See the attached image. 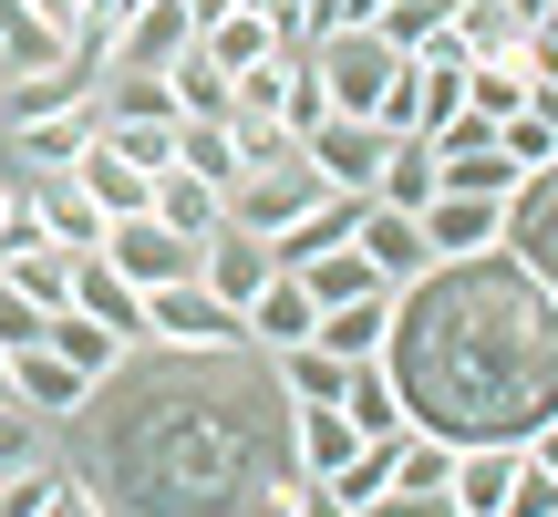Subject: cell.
<instances>
[{"mask_svg":"<svg viewBox=\"0 0 558 517\" xmlns=\"http://www.w3.org/2000/svg\"><path fill=\"white\" fill-rule=\"evenodd\" d=\"M83 477L114 517H290V394L269 352H135L83 404Z\"/></svg>","mask_w":558,"mask_h":517,"instance_id":"6da1fadb","label":"cell"},{"mask_svg":"<svg viewBox=\"0 0 558 517\" xmlns=\"http://www.w3.org/2000/svg\"><path fill=\"white\" fill-rule=\"evenodd\" d=\"M383 373L403 383V414L445 445H527L558 414V300L507 249L435 258L414 290H393Z\"/></svg>","mask_w":558,"mask_h":517,"instance_id":"7a4b0ae2","label":"cell"},{"mask_svg":"<svg viewBox=\"0 0 558 517\" xmlns=\"http://www.w3.org/2000/svg\"><path fill=\"white\" fill-rule=\"evenodd\" d=\"M403 62H414V52H393L383 32H320L311 41V73H320V94H331V115H362V124H383Z\"/></svg>","mask_w":558,"mask_h":517,"instance_id":"3957f363","label":"cell"},{"mask_svg":"<svg viewBox=\"0 0 558 517\" xmlns=\"http://www.w3.org/2000/svg\"><path fill=\"white\" fill-rule=\"evenodd\" d=\"M145 352H259V341L207 279H166V290H145Z\"/></svg>","mask_w":558,"mask_h":517,"instance_id":"277c9868","label":"cell"},{"mask_svg":"<svg viewBox=\"0 0 558 517\" xmlns=\"http://www.w3.org/2000/svg\"><path fill=\"white\" fill-rule=\"evenodd\" d=\"M104 269H114V279H135V290H166V279H197V239H177V228H166V218H114V228H104Z\"/></svg>","mask_w":558,"mask_h":517,"instance_id":"5b68a950","label":"cell"},{"mask_svg":"<svg viewBox=\"0 0 558 517\" xmlns=\"http://www.w3.org/2000/svg\"><path fill=\"white\" fill-rule=\"evenodd\" d=\"M320 197H331V187H320V166H311V156L259 166V177H239V187H228V228H259V239H279V228H290V218H311Z\"/></svg>","mask_w":558,"mask_h":517,"instance_id":"8992f818","label":"cell"},{"mask_svg":"<svg viewBox=\"0 0 558 517\" xmlns=\"http://www.w3.org/2000/svg\"><path fill=\"white\" fill-rule=\"evenodd\" d=\"M383 124H362V115H331V124H311V135H300V156L320 166V187H331V197H373V177H383Z\"/></svg>","mask_w":558,"mask_h":517,"instance_id":"52a82bcc","label":"cell"},{"mask_svg":"<svg viewBox=\"0 0 558 517\" xmlns=\"http://www.w3.org/2000/svg\"><path fill=\"white\" fill-rule=\"evenodd\" d=\"M94 135H104V94H83V104H62V115L11 124V166H21V177H73Z\"/></svg>","mask_w":558,"mask_h":517,"instance_id":"ba28073f","label":"cell"},{"mask_svg":"<svg viewBox=\"0 0 558 517\" xmlns=\"http://www.w3.org/2000/svg\"><path fill=\"white\" fill-rule=\"evenodd\" d=\"M497 249H507V258H518V269L558 300V166H538V177L507 197V239H497Z\"/></svg>","mask_w":558,"mask_h":517,"instance_id":"9c48e42d","label":"cell"},{"mask_svg":"<svg viewBox=\"0 0 558 517\" xmlns=\"http://www.w3.org/2000/svg\"><path fill=\"white\" fill-rule=\"evenodd\" d=\"M186 52H197V21H186V0H145V11L114 21V62H104V73H177Z\"/></svg>","mask_w":558,"mask_h":517,"instance_id":"30bf717a","label":"cell"},{"mask_svg":"<svg viewBox=\"0 0 558 517\" xmlns=\"http://www.w3.org/2000/svg\"><path fill=\"white\" fill-rule=\"evenodd\" d=\"M21 207H32L41 249H62V258H94V249H104V228H114L73 177H21Z\"/></svg>","mask_w":558,"mask_h":517,"instance_id":"8fae6325","label":"cell"},{"mask_svg":"<svg viewBox=\"0 0 558 517\" xmlns=\"http://www.w3.org/2000/svg\"><path fill=\"white\" fill-rule=\"evenodd\" d=\"M11 404H21V414H41V424L62 435V424H83V404H94V383H83L73 362H52V352L32 341V352H11Z\"/></svg>","mask_w":558,"mask_h":517,"instance_id":"7c38bea8","label":"cell"},{"mask_svg":"<svg viewBox=\"0 0 558 517\" xmlns=\"http://www.w3.org/2000/svg\"><path fill=\"white\" fill-rule=\"evenodd\" d=\"M197 279L228 300V311H248V300H259L269 279H279V258H269V239H259V228H218V239H207V258H197Z\"/></svg>","mask_w":558,"mask_h":517,"instance_id":"4fadbf2b","label":"cell"},{"mask_svg":"<svg viewBox=\"0 0 558 517\" xmlns=\"http://www.w3.org/2000/svg\"><path fill=\"white\" fill-rule=\"evenodd\" d=\"M362 258L383 269V290H414V279L435 269V249H424V218H403V207H373V197H362Z\"/></svg>","mask_w":558,"mask_h":517,"instance_id":"5bb4252c","label":"cell"},{"mask_svg":"<svg viewBox=\"0 0 558 517\" xmlns=\"http://www.w3.org/2000/svg\"><path fill=\"white\" fill-rule=\"evenodd\" d=\"M41 352H52V362H73L83 383H114L124 362H135V341H124V332H104L94 311H73V300H62V311H52V332H41Z\"/></svg>","mask_w":558,"mask_h":517,"instance_id":"9a60e30c","label":"cell"},{"mask_svg":"<svg viewBox=\"0 0 558 517\" xmlns=\"http://www.w3.org/2000/svg\"><path fill=\"white\" fill-rule=\"evenodd\" d=\"M352 456H362V435H352V414H341V404H290V466H300L311 486H331Z\"/></svg>","mask_w":558,"mask_h":517,"instance_id":"2e32d148","label":"cell"},{"mask_svg":"<svg viewBox=\"0 0 558 517\" xmlns=\"http://www.w3.org/2000/svg\"><path fill=\"white\" fill-rule=\"evenodd\" d=\"M497 239H507V207L497 197H456V187H445V197L424 207V249H435V258H486Z\"/></svg>","mask_w":558,"mask_h":517,"instance_id":"e0dca14e","label":"cell"},{"mask_svg":"<svg viewBox=\"0 0 558 517\" xmlns=\"http://www.w3.org/2000/svg\"><path fill=\"white\" fill-rule=\"evenodd\" d=\"M145 218H166V228H177V239H218V228H228V187L218 177H197V166H166V177H156V207H145Z\"/></svg>","mask_w":558,"mask_h":517,"instance_id":"ac0fdd59","label":"cell"},{"mask_svg":"<svg viewBox=\"0 0 558 517\" xmlns=\"http://www.w3.org/2000/svg\"><path fill=\"white\" fill-rule=\"evenodd\" d=\"M73 187H83V197H94L104 207V218H145V207H156V177H145V166L135 156H114V145H83V166H73Z\"/></svg>","mask_w":558,"mask_h":517,"instance_id":"d6986e66","label":"cell"},{"mask_svg":"<svg viewBox=\"0 0 558 517\" xmlns=\"http://www.w3.org/2000/svg\"><path fill=\"white\" fill-rule=\"evenodd\" d=\"M311 341H320L331 362H383V341H393V290H373V300H331Z\"/></svg>","mask_w":558,"mask_h":517,"instance_id":"ffe728a7","label":"cell"},{"mask_svg":"<svg viewBox=\"0 0 558 517\" xmlns=\"http://www.w3.org/2000/svg\"><path fill=\"white\" fill-rule=\"evenodd\" d=\"M341 414H352L362 445H393L403 424H414V414H403V383L383 373V362H352V373H341Z\"/></svg>","mask_w":558,"mask_h":517,"instance_id":"44dd1931","label":"cell"},{"mask_svg":"<svg viewBox=\"0 0 558 517\" xmlns=\"http://www.w3.org/2000/svg\"><path fill=\"white\" fill-rule=\"evenodd\" d=\"M435 197H445L435 145H424V135H393V145H383V177H373V207H403V218H424Z\"/></svg>","mask_w":558,"mask_h":517,"instance_id":"7402d4cb","label":"cell"},{"mask_svg":"<svg viewBox=\"0 0 558 517\" xmlns=\"http://www.w3.org/2000/svg\"><path fill=\"white\" fill-rule=\"evenodd\" d=\"M239 321H248V341H259V352H290V341H311V332H320V300L300 290L290 269H279V279H269L259 300H248Z\"/></svg>","mask_w":558,"mask_h":517,"instance_id":"603a6c76","label":"cell"},{"mask_svg":"<svg viewBox=\"0 0 558 517\" xmlns=\"http://www.w3.org/2000/svg\"><path fill=\"white\" fill-rule=\"evenodd\" d=\"M73 311H94L104 332H124L145 352V290H135V279H114L104 258H73Z\"/></svg>","mask_w":558,"mask_h":517,"instance_id":"cb8c5ba5","label":"cell"},{"mask_svg":"<svg viewBox=\"0 0 558 517\" xmlns=\"http://www.w3.org/2000/svg\"><path fill=\"white\" fill-rule=\"evenodd\" d=\"M456 62H527V21L507 0H456Z\"/></svg>","mask_w":558,"mask_h":517,"instance_id":"d4e9b609","label":"cell"},{"mask_svg":"<svg viewBox=\"0 0 558 517\" xmlns=\"http://www.w3.org/2000/svg\"><path fill=\"white\" fill-rule=\"evenodd\" d=\"M352 239H362V197H320L311 218H290V228L269 239V258H279V269H300V258H320V249H352Z\"/></svg>","mask_w":558,"mask_h":517,"instance_id":"484cf974","label":"cell"},{"mask_svg":"<svg viewBox=\"0 0 558 517\" xmlns=\"http://www.w3.org/2000/svg\"><path fill=\"white\" fill-rule=\"evenodd\" d=\"M197 52L218 62L228 83H239V73H259V62L279 52V32H269V11H218V21L197 32Z\"/></svg>","mask_w":558,"mask_h":517,"instance_id":"4316f807","label":"cell"},{"mask_svg":"<svg viewBox=\"0 0 558 517\" xmlns=\"http://www.w3.org/2000/svg\"><path fill=\"white\" fill-rule=\"evenodd\" d=\"M518 486V445H465L456 456V517H497Z\"/></svg>","mask_w":558,"mask_h":517,"instance_id":"83f0119b","label":"cell"},{"mask_svg":"<svg viewBox=\"0 0 558 517\" xmlns=\"http://www.w3.org/2000/svg\"><path fill=\"white\" fill-rule=\"evenodd\" d=\"M373 32L393 41V52H435V62H456V0H393Z\"/></svg>","mask_w":558,"mask_h":517,"instance_id":"f1b7e54d","label":"cell"},{"mask_svg":"<svg viewBox=\"0 0 558 517\" xmlns=\"http://www.w3.org/2000/svg\"><path fill=\"white\" fill-rule=\"evenodd\" d=\"M435 177H445V187H456V197H497V207H507V197H518V187H527V166H518V156H507V145H497V135H486V145H476V156H435Z\"/></svg>","mask_w":558,"mask_h":517,"instance_id":"f546056e","label":"cell"},{"mask_svg":"<svg viewBox=\"0 0 558 517\" xmlns=\"http://www.w3.org/2000/svg\"><path fill=\"white\" fill-rule=\"evenodd\" d=\"M290 279L320 300V311H331V300H373V290H383V269L362 258V239H352V249H320V258H300Z\"/></svg>","mask_w":558,"mask_h":517,"instance_id":"4dcf8cb0","label":"cell"},{"mask_svg":"<svg viewBox=\"0 0 558 517\" xmlns=\"http://www.w3.org/2000/svg\"><path fill=\"white\" fill-rule=\"evenodd\" d=\"M166 83H177V124H228V115H239V83H228L207 52H186Z\"/></svg>","mask_w":558,"mask_h":517,"instance_id":"1f68e13d","label":"cell"},{"mask_svg":"<svg viewBox=\"0 0 558 517\" xmlns=\"http://www.w3.org/2000/svg\"><path fill=\"white\" fill-rule=\"evenodd\" d=\"M104 124H177V83L166 73H104Z\"/></svg>","mask_w":558,"mask_h":517,"instance_id":"d6a6232c","label":"cell"},{"mask_svg":"<svg viewBox=\"0 0 558 517\" xmlns=\"http://www.w3.org/2000/svg\"><path fill=\"white\" fill-rule=\"evenodd\" d=\"M269 373H279L290 404H341V373H352V362H331L320 341H290V352H269Z\"/></svg>","mask_w":558,"mask_h":517,"instance_id":"836d02e7","label":"cell"},{"mask_svg":"<svg viewBox=\"0 0 558 517\" xmlns=\"http://www.w3.org/2000/svg\"><path fill=\"white\" fill-rule=\"evenodd\" d=\"M0 279H11V290L21 300H41V311H62V300H73V258H62V249H0Z\"/></svg>","mask_w":558,"mask_h":517,"instance_id":"e575fe53","label":"cell"},{"mask_svg":"<svg viewBox=\"0 0 558 517\" xmlns=\"http://www.w3.org/2000/svg\"><path fill=\"white\" fill-rule=\"evenodd\" d=\"M527 83H538V73H527V62H465V115L507 124V115H518V104H527Z\"/></svg>","mask_w":558,"mask_h":517,"instance_id":"d590c367","label":"cell"},{"mask_svg":"<svg viewBox=\"0 0 558 517\" xmlns=\"http://www.w3.org/2000/svg\"><path fill=\"white\" fill-rule=\"evenodd\" d=\"M228 135H239V177H259V166H290L300 156V135L279 115H228Z\"/></svg>","mask_w":558,"mask_h":517,"instance_id":"8d00e7d4","label":"cell"},{"mask_svg":"<svg viewBox=\"0 0 558 517\" xmlns=\"http://www.w3.org/2000/svg\"><path fill=\"white\" fill-rule=\"evenodd\" d=\"M177 166H197V177L239 187V135H228V124H177Z\"/></svg>","mask_w":558,"mask_h":517,"instance_id":"74e56055","label":"cell"},{"mask_svg":"<svg viewBox=\"0 0 558 517\" xmlns=\"http://www.w3.org/2000/svg\"><path fill=\"white\" fill-rule=\"evenodd\" d=\"M41 456H52V424L21 414V404H0V477H32Z\"/></svg>","mask_w":558,"mask_h":517,"instance_id":"f35d334b","label":"cell"},{"mask_svg":"<svg viewBox=\"0 0 558 517\" xmlns=\"http://www.w3.org/2000/svg\"><path fill=\"white\" fill-rule=\"evenodd\" d=\"M104 145H114V156H135L145 177H166V166H177V124H104Z\"/></svg>","mask_w":558,"mask_h":517,"instance_id":"ab89813d","label":"cell"},{"mask_svg":"<svg viewBox=\"0 0 558 517\" xmlns=\"http://www.w3.org/2000/svg\"><path fill=\"white\" fill-rule=\"evenodd\" d=\"M290 83H300V62L269 52L259 73H239V115H279V104H290Z\"/></svg>","mask_w":558,"mask_h":517,"instance_id":"60d3db41","label":"cell"},{"mask_svg":"<svg viewBox=\"0 0 558 517\" xmlns=\"http://www.w3.org/2000/svg\"><path fill=\"white\" fill-rule=\"evenodd\" d=\"M41 332H52V311H41V300H21L11 279H0V352H32Z\"/></svg>","mask_w":558,"mask_h":517,"instance_id":"b9f144b4","label":"cell"},{"mask_svg":"<svg viewBox=\"0 0 558 517\" xmlns=\"http://www.w3.org/2000/svg\"><path fill=\"white\" fill-rule=\"evenodd\" d=\"M497 517H558V477H548V466H527V445H518V486H507Z\"/></svg>","mask_w":558,"mask_h":517,"instance_id":"7bdbcfd3","label":"cell"},{"mask_svg":"<svg viewBox=\"0 0 558 517\" xmlns=\"http://www.w3.org/2000/svg\"><path fill=\"white\" fill-rule=\"evenodd\" d=\"M279 124H290V135L331 124V94H320V73H311V62H300V83H290V104H279Z\"/></svg>","mask_w":558,"mask_h":517,"instance_id":"ee69618b","label":"cell"},{"mask_svg":"<svg viewBox=\"0 0 558 517\" xmlns=\"http://www.w3.org/2000/svg\"><path fill=\"white\" fill-rule=\"evenodd\" d=\"M383 11H393V0H311V21H320V32H373Z\"/></svg>","mask_w":558,"mask_h":517,"instance_id":"f6af8a7d","label":"cell"},{"mask_svg":"<svg viewBox=\"0 0 558 517\" xmlns=\"http://www.w3.org/2000/svg\"><path fill=\"white\" fill-rule=\"evenodd\" d=\"M290 517H362V507H341L331 486H311V477H300V497H290Z\"/></svg>","mask_w":558,"mask_h":517,"instance_id":"bcb514c9","label":"cell"},{"mask_svg":"<svg viewBox=\"0 0 558 517\" xmlns=\"http://www.w3.org/2000/svg\"><path fill=\"white\" fill-rule=\"evenodd\" d=\"M21 11H41V21H52V32H62V41H73V32H83V0H21Z\"/></svg>","mask_w":558,"mask_h":517,"instance_id":"7dc6e473","label":"cell"},{"mask_svg":"<svg viewBox=\"0 0 558 517\" xmlns=\"http://www.w3.org/2000/svg\"><path fill=\"white\" fill-rule=\"evenodd\" d=\"M527 466H548V477H558V414L538 424V435H527Z\"/></svg>","mask_w":558,"mask_h":517,"instance_id":"c3c4849f","label":"cell"},{"mask_svg":"<svg viewBox=\"0 0 558 517\" xmlns=\"http://www.w3.org/2000/svg\"><path fill=\"white\" fill-rule=\"evenodd\" d=\"M83 21H124V0H83Z\"/></svg>","mask_w":558,"mask_h":517,"instance_id":"681fc988","label":"cell"}]
</instances>
